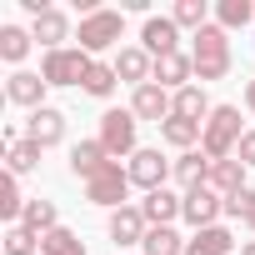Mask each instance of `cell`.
Here are the masks:
<instances>
[{
  "mask_svg": "<svg viewBox=\"0 0 255 255\" xmlns=\"http://www.w3.org/2000/svg\"><path fill=\"white\" fill-rule=\"evenodd\" d=\"M190 60H195V80H225L230 75V35L220 25H205L195 30V45H190Z\"/></svg>",
  "mask_w": 255,
  "mask_h": 255,
  "instance_id": "cell-1",
  "label": "cell"
},
{
  "mask_svg": "<svg viewBox=\"0 0 255 255\" xmlns=\"http://www.w3.org/2000/svg\"><path fill=\"white\" fill-rule=\"evenodd\" d=\"M240 140H245V130H240V110H235V105H215V110H210V120H205L200 150H205L210 160H230Z\"/></svg>",
  "mask_w": 255,
  "mask_h": 255,
  "instance_id": "cell-2",
  "label": "cell"
},
{
  "mask_svg": "<svg viewBox=\"0 0 255 255\" xmlns=\"http://www.w3.org/2000/svg\"><path fill=\"white\" fill-rule=\"evenodd\" d=\"M90 65H95V55H85L80 45H60V50H45L40 75H45V85H85Z\"/></svg>",
  "mask_w": 255,
  "mask_h": 255,
  "instance_id": "cell-3",
  "label": "cell"
},
{
  "mask_svg": "<svg viewBox=\"0 0 255 255\" xmlns=\"http://www.w3.org/2000/svg\"><path fill=\"white\" fill-rule=\"evenodd\" d=\"M125 35V15L120 10H95V15H80V50L85 55H100V50H115Z\"/></svg>",
  "mask_w": 255,
  "mask_h": 255,
  "instance_id": "cell-4",
  "label": "cell"
},
{
  "mask_svg": "<svg viewBox=\"0 0 255 255\" xmlns=\"http://www.w3.org/2000/svg\"><path fill=\"white\" fill-rule=\"evenodd\" d=\"M135 125H140L135 110H105V115H100V135H95V140L110 150V160L140 150V145H135Z\"/></svg>",
  "mask_w": 255,
  "mask_h": 255,
  "instance_id": "cell-5",
  "label": "cell"
},
{
  "mask_svg": "<svg viewBox=\"0 0 255 255\" xmlns=\"http://www.w3.org/2000/svg\"><path fill=\"white\" fill-rule=\"evenodd\" d=\"M125 195H130V175L120 170V160H110L95 180H85V200L90 205H105V210H120Z\"/></svg>",
  "mask_w": 255,
  "mask_h": 255,
  "instance_id": "cell-6",
  "label": "cell"
},
{
  "mask_svg": "<svg viewBox=\"0 0 255 255\" xmlns=\"http://www.w3.org/2000/svg\"><path fill=\"white\" fill-rule=\"evenodd\" d=\"M125 175H130V185H140L150 195V190H165V180L175 175V160H165L160 150H135L130 165H125Z\"/></svg>",
  "mask_w": 255,
  "mask_h": 255,
  "instance_id": "cell-7",
  "label": "cell"
},
{
  "mask_svg": "<svg viewBox=\"0 0 255 255\" xmlns=\"http://www.w3.org/2000/svg\"><path fill=\"white\" fill-rule=\"evenodd\" d=\"M140 50H145L150 60L175 55V50H180V25H175L170 15H150V20L140 25Z\"/></svg>",
  "mask_w": 255,
  "mask_h": 255,
  "instance_id": "cell-8",
  "label": "cell"
},
{
  "mask_svg": "<svg viewBox=\"0 0 255 255\" xmlns=\"http://www.w3.org/2000/svg\"><path fill=\"white\" fill-rule=\"evenodd\" d=\"M130 110H135V120H155V125H165L170 115H175V95L165 90V85H140L135 95H130Z\"/></svg>",
  "mask_w": 255,
  "mask_h": 255,
  "instance_id": "cell-9",
  "label": "cell"
},
{
  "mask_svg": "<svg viewBox=\"0 0 255 255\" xmlns=\"http://www.w3.org/2000/svg\"><path fill=\"white\" fill-rule=\"evenodd\" d=\"M180 215H185L195 230H205V225H215V220L225 215V195H215L210 185H195V190H185V205H180Z\"/></svg>",
  "mask_w": 255,
  "mask_h": 255,
  "instance_id": "cell-10",
  "label": "cell"
},
{
  "mask_svg": "<svg viewBox=\"0 0 255 255\" xmlns=\"http://www.w3.org/2000/svg\"><path fill=\"white\" fill-rule=\"evenodd\" d=\"M25 140H35L40 150L60 145V140H65V110H55V105L30 110V120H25Z\"/></svg>",
  "mask_w": 255,
  "mask_h": 255,
  "instance_id": "cell-11",
  "label": "cell"
},
{
  "mask_svg": "<svg viewBox=\"0 0 255 255\" xmlns=\"http://www.w3.org/2000/svg\"><path fill=\"white\" fill-rule=\"evenodd\" d=\"M145 235H150V225H145V215H140V205H120V210H110V240L125 250V245H145Z\"/></svg>",
  "mask_w": 255,
  "mask_h": 255,
  "instance_id": "cell-12",
  "label": "cell"
},
{
  "mask_svg": "<svg viewBox=\"0 0 255 255\" xmlns=\"http://www.w3.org/2000/svg\"><path fill=\"white\" fill-rule=\"evenodd\" d=\"M45 75H35V70H15L10 80H5V100L10 105H25V110H40L45 105Z\"/></svg>",
  "mask_w": 255,
  "mask_h": 255,
  "instance_id": "cell-13",
  "label": "cell"
},
{
  "mask_svg": "<svg viewBox=\"0 0 255 255\" xmlns=\"http://www.w3.org/2000/svg\"><path fill=\"white\" fill-rule=\"evenodd\" d=\"M190 75H195V60H190L185 50H175V55H160V60H155V75H150V80H155V85H165V90L175 95V90L195 85Z\"/></svg>",
  "mask_w": 255,
  "mask_h": 255,
  "instance_id": "cell-14",
  "label": "cell"
},
{
  "mask_svg": "<svg viewBox=\"0 0 255 255\" xmlns=\"http://www.w3.org/2000/svg\"><path fill=\"white\" fill-rule=\"evenodd\" d=\"M110 65H115V75H120V80H130L135 90H140V85H150V75H155V60H150L140 45H125Z\"/></svg>",
  "mask_w": 255,
  "mask_h": 255,
  "instance_id": "cell-15",
  "label": "cell"
},
{
  "mask_svg": "<svg viewBox=\"0 0 255 255\" xmlns=\"http://www.w3.org/2000/svg\"><path fill=\"white\" fill-rule=\"evenodd\" d=\"M30 35L45 45V50H60V40H70V20H65V10H40L35 20H30Z\"/></svg>",
  "mask_w": 255,
  "mask_h": 255,
  "instance_id": "cell-16",
  "label": "cell"
},
{
  "mask_svg": "<svg viewBox=\"0 0 255 255\" xmlns=\"http://www.w3.org/2000/svg\"><path fill=\"white\" fill-rule=\"evenodd\" d=\"M105 165H110V150H105L100 140H80V145L70 150V175H80V180H95Z\"/></svg>",
  "mask_w": 255,
  "mask_h": 255,
  "instance_id": "cell-17",
  "label": "cell"
},
{
  "mask_svg": "<svg viewBox=\"0 0 255 255\" xmlns=\"http://www.w3.org/2000/svg\"><path fill=\"white\" fill-rule=\"evenodd\" d=\"M180 205H185V195H175V190H150V195L140 200V215H145V225L155 230V225H170V220L180 215Z\"/></svg>",
  "mask_w": 255,
  "mask_h": 255,
  "instance_id": "cell-18",
  "label": "cell"
},
{
  "mask_svg": "<svg viewBox=\"0 0 255 255\" xmlns=\"http://www.w3.org/2000/svg\"><path fill=\"white\" fill-rule=\"evenodd\" d=\"M240 240L225 230V225H205V230H195L190 240H185V255H230Z\"/></svg>",
  "mask_w": 255,
  "mask_h": 255,
  "instance_id": "cell-19",
  "label": "cell"
},
{
  "mask_svg": "<svg viewBox=\"0 0 255 255\" xmlns=\"http://www.w3.org/2000/svg\"><path fill=\"white\" fill-rule=\"evenodd\" d=\"M205 185H210L215 195H225V200H230V195H240V190H245V165H240L235 155H230V160H210V180H205Z\"/></svg>",
  "mask_w": 255,
  "mask_h": 255,
  "instance_id": "cell-20",
  "label": "cell"
},
{
  "mask_svg": "<svg viewBox=\"0 0 255 255\" xmlns=\"http://www.w3.org/2000/svg\"><path fill=\"white\" fill-rule=\"evenodd\" d=\"M200 135H205V120H185V115H170V120L160 125V140H165V145H175L180 155H185L190 145H200Z\"/></svg>",
  "mask_w": 255,
  "mask_h": 255,
  "instance_id": "cell-21",
  "label": "cell"
},
{
  "mask_svg": "<svg viewBox=\"0 0 255 255\" xmlns=\"http://www.w3.org/2000/svg\"><path fill=\"white\" fill-rule=\"evenodd\" d=\"M175 180H180L185 190L205 185V180H210V155H205V150H185V155H175Z\"/></svg>",
  "mask_w": 255,
  "mask_h": 255,
  "instance_id": "cell-22",
  "label": "cell"
},
{
  "mask_svg": "<svg viewBox=\"0 0 255 255\" xmlns=\"http://www.w3.org/2000/svg\"><path fill=\"white\" fill-rule=\"evenodd\" d=\"M30 45H35V35H30V30H20V25H0V60L20 65V60L30 55Z\"/></svg>",
  "mask_w": 255,
  "mask_h": 255,
  "instance_id": "cell-23",
  "label": "cell"
},
{
  "mask_svg": "<svg viewBox=\"0 0 255 255\" xmlns=\"http://www.w3.org/2000/svg\"><path fill=\"white\" fill-rule=\"evenodd\" d=\"M210 100H205V85H185V90H175V115H185V120H210Z\"/></svg>",
  "mask_w": 255,
  "mask_h": 255,
  "instance_id": "cell-24",
  "label": "cell"
},
{
  "mask_svg": "<svg viewBox=\"0 0 255 255\" xmlns=\"http://www.w3.org/2000/svg\"><path fill=\"white\" fill-rule=\"evenodd\" d=\"M20 225H25V230H35V235H50V230L60 225L55 200H30V205H25V215H20Z\"/></svg>",
  "mask_w": 255,
  "mask_h": 255,
  "instance_id": "cell-25",
  "label": "cell"
},
{
  "mask_svg": "<svg viewBox=\"0 0 255 255\" xmlns=\"http://www.w3.org/2000/svg\"><path fill=\"white\" fill-rule=\"evenodd\" d=\"M140 255H185V240H180V230H175V225H155V230L145 235Z\"/></svg>",
  "mask_w": 255,
  "mask_h": 255,
  "instance_id": "cell-26",
  "label": "cell"
},
{
  "mask_svg": "<svg viewBox=\"0 0 255 255\" xmlns=\"http://www.w3.org/2000/svg\"><path fill=\"white\" fill-rule=\"evenodd\" d=\"M115 85H120V75H115V65H105V60H95L80 90H85V95H95V100H110V95H115Z\"/></svg>",
  "mask_w": 255,
  "mask_h": 255,
  "instance_id": "cell-27",
  "label": "cell"
},
{
  "mask_svg": "<svg viewBox=\"0 0 255 255\" xmlns=\"http://www.w3.org/2000/svg\"><path fill=\"white\" fill-rule=\"evenodd\" d=\"M25 195H20V175H5L0 180V215H5L10 225H20V215H25Z\"/></svg>",
  "mask_w": 255,
  "mask_h": 255,
  "instance_id": "cell-28",
  "label": "cell"
},
{
  "mask_svg": "<svg viewBox=\"0 0 255 255\" xmlns=\"http://www.w3.org/2000/svg\"><path fill=\"white\" fill-rule=\"evenodd\" d=\"M40 255H85V245H80V235H75V230L55 225L50 235H40Z\"/></svg>",
  "mask_w": 255,
  "mask_h": 255,
  "instance_id": "cell-29",
  "label": "cell"
},
{
  "mask_svg": "<svg viewBox=\"0 0 255 255\" xmlns=\"http://www.w3.org/2000/svg\"><path fill=\"white\" fill-rule=\"evenodd\" d=\"M250 15H255L250 0H220L215 5V25L220 30H240V25H250Z\"/></svg>",
  "mask_w": 255,
  "mask_h": 255,
  "instance_id": "cell-30",
  "label": "cell"
},
{
  "mask_svg": "<svg viewBox=\"0 0 255 255\" xmlns=\"http://www.w3.org/2000/svg\"><path fill=\"white\" fill-rule=\"evenodd\" d=\"M170 20L175 25H190V30H205L210 25V5H205V0H175Z\"/></svg>",
  "mask_w": 255,
  "mask_h": 255,
  "instance_id": "cell-31",
  "label": "cell"
},
{
  "mask_svg": "<svg viewBox=\"0 0 255 255\" xmlns=\"http://www.w3.org/2000/svg\"><path fill=\"white\" fill-rule=\"evenodd\" d=\"M5 160H10V175H30V170L40 165V145H35V140H15V145L5 150Z\"/></svg>",
  "mask_w": 255,
  "mask_h": 255,
  "instance_id": "cell-32",
  "label": "cell"
},
{
  "mask_svg": "<svg viewBox=\"0 0 255 255\" xmlns=\"http://www.w3.org/2000/svg\"><path fill=\"white\" fill-rule=\"evenodd\" d=\"M5 255H40V235L25 230V225H10L5 230Z\"/></svg>",
  "mask_w": 255,
  "mask_h": 255,
  "instance_id": "cell-33",
  "label": "cell"
},
{
  "mask_svg": "<svg viewBox=\"0 0 255 255\" xmlns=\"http://www.w3.org/2000/svg\"><path fill=\"white\" fill-rule=\"evenodd\" d=\"M250 210H255V190H250V185H245L240 195H230V200H225V215H235V220H245Z\"/></svg>",
  "mask_w": 255,
  "mask_h": 255,
  "instance_id": "cell-34",
  "label": "cell"
},
{
  "mask_svg": "<svg viewBox=\"0 0 255 255\" xmlns=\"http://www.w3.org/2000/svg\"><path fill=\"white\" fill-rule=\"evenodd\" d=\"M235 160H240V165H245V170H250V165H255V130H245V140H240V145H235Z\"/></svg>",
  "mask_w": 255,
  "mask_h": 255,
  "instance_id": "cell-35",
  "label": "cell"
},
{
  "mask_svg": "<svg viewBox=\"0 0 255 255\" xmlns=\"http://www.w3.org/2000/svg\"><path fill=\"white\" fill-rule=\"evenodd\" d=\"M245 110H250V115H255V80H250V85H245Z\"/></svg>",
  "mask_w": 255,
  "mask_h": 255,
  "instance_id": "cell-36",
  "label": "cell"
},
{
  "mask_svg": "<svg viewBox=\"0 0 255 255\" xmlns=\"http://www.w3.org/2000/svg\"><path fill=\"white\" fill-rule=\"evenodd\" d=\"M240 255H255V240H240Z\"/></svg>",
  "mask_w": 255,
  "mask_h": 255,
  "instance_id": "cell-37",
  "label": "cell"
},
{
  "mask_svg": "<svg viewBox=\"0 0 255 255\" xmlns=\"http://www.w3.org/2000/svg\"><path fill=\"white\" fill-rule=\"evenodd\" d=\"M245 225H250V230H255V210H250V215H245Z\"/></svg>",
  "mask_w": 255,
  "mask_h": 255,
  "instance_id": "cell-38",
  "label": "cell"
}]
</instances>
